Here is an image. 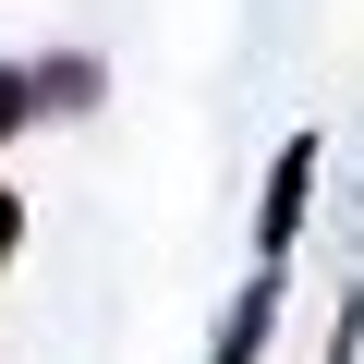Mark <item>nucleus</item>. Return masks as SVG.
<instances>
[{"label": "nucleus", "mask_w": 364, "mask_h": 364, "mask_svg": "<svg viewBox=\"0 0 364 364\" xmlns=\"http://www.w3.org/2000/svg\"><path fill=\"white\" fill-rule=\"evenodd\" d=\"M25 122H37V97H25V61H0V146H13Z\"/></svg>", "instance_id": "20e7f679"}, {"label": "nucleus", "mask_w": 364, "mask_h": 364, "mask_svg": "<svg viewBox=\"0 0 364 364\" xmlns=\"http://www.w3.org/2000/svg\"><path fill=\"white\" fill-rule=\"evenodd\" d=\"M364 352V304H340V340H328V364H352Z\"/></svg>", "instance_id": "423d86ee"}, {"label": "nucleus", "mask_w": 364, "mask_h": 364, "mask_svg": "<svg viewBox=\"0 0 364 364\" xmlns=\"http://www.w3.org/2000/svg\"><path fill=\"white\" fill-rule=\"evenodd\" d=\"M304 207H316V134H291L267 158V195H255V267H279L304 243Z\"/></svg>", "instance_id": "f257e3e1"}, {"label": "nucleus", "mask_w": 364, "mask_h": 364, "mask_svg": "<svg viewBox=\"0 0 364 364\" xmlns=\"http://www.w3.org/2000/svg\"><path fill=\"white\" fill-rule=\"evenodd\" d=\"M13 255H25V195L0 182V267H13Z\"/></svg>", "instance_id": "39448f33"}, {"label": "nucleus", "mask_w": 364, "mask_h": 364, "mask_svg": "<svg viewBox=\"0 0 364 364\" xmlns=\"http://www.w3.org/2000/svg\"><path fill=\"white\" fill-rule=\"evenodd\" d=\"M25 97H37V109H97V61H85V49H61V61H37V73H25Z\"/></svg>", "instance_id": "7ed1b4c3"}, {"label": "nucleus", "mask_w": 364, "mask_h": 364, "mask_svg": "<svg viewBox=\"0 0 364 364\" xmlns=\"http://www.w3.org/2000/svg\"><path fill=\"white\" fill-rule=\"evenodd\" d=\"M267 328H279V267H255V279L231 291V316H219L207 364H255V352H267Z\"/></svg>", "instance_id": "f03ea898"}]
</instances>
